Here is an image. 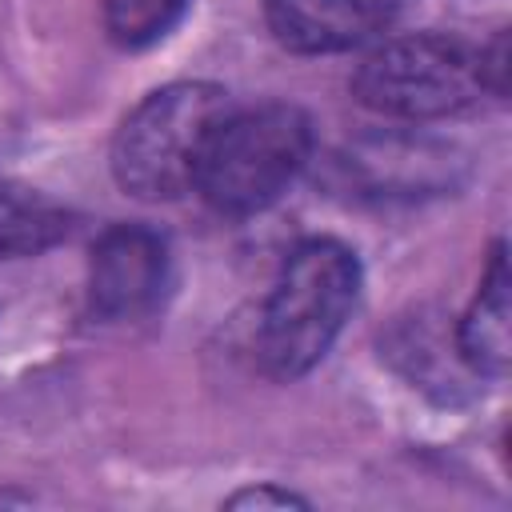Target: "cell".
Here are the masks:
<instances>
[{
    "instance_id": "obj_2",
    "label": "cell",
    "mask_w": 512,
    "mask_h": 512,
    "mask_svg": "<svg viewBox=\"0 0 512 512\" xmlns=\"http://www.w3.org/2000/svg\"><path fill=\"white\" fill-rule=\"evenodd\" d=\"M228 112V92L204 80H180L144 96L112 140L120 188L140 200H176L196 188L208 144Z\"/></svg>"
},
{
    "instance_id": "obj_3",
    "label": "cell",
    "mask_w": 512,
    "mask_h": 512,
    "mask_svg": "<svg viewBox=\"0 0 512 512\" xmlns=\"http://www.w3.org/2000/svg\"><path fill=\"white\" fill-rule=\"evenodd\" d=\"M312 124L292 104L228 112L200 164V196L228 216L268 208L308 164Z\"/></svg>"
},
{
    "instance_id": "obj_7",
    "label": "cell",
    "mask_w": 512,
    "mask_h": 512,
    "mask_svg": "<svg viewBox=\"0 0 512 512\" xmlns=\"http://www.w3.org/2000/svg\"><path fill=\"white\" fill-rule=\"evenodd\" d=\"M508 260H504V244L492 248L488 268L480 276V292L468 304L464 320H460V356L468 368H476L480 376H504L508 360H512V328H508Z\"/></svg>"
},
{
    "instance_id": "obj_5",
    "label": "cell",
    "mask_w": 512,
    "mask_h": 512,
    "mask_svg": "<svg viewBox=\"0 0 512 512\" xmlns=\"http://www.w3.org/2000/svg\"><path fill=\"white\" fill-rule=\"evenodd\" d=\"M168 284V248L144 224H116L92 244L88 296L108 320L148 312Z\"/></svg>"
},
{
    "instance_id": "obj_4",
    "label": "cell",
    "mask_w": 512,
    "mask_h": 512,
    "mask_svg": "<svg viewBox=\"0 0 512 512\" xmlns=\"http://www.w3.org/2000/svg\"><path fill=\"white\" fill-rule=\"evenodd\" d=\"M480 88V48L440 32L388 40L352 76L364 108L400 120L452 116L468 108Z\"/></svg>"
},
{
    "instance_id": "obj_9",
    "label": "cell",
    "mask_w": 512,
    "mask_h": 512,
    "mask_svg": "<svg viewBox=\"0 0 512 512\" xmlns=\"http://www.w3.org/2000/svg\"><path fill=\"white\" fill-rule=\"evenodd\" d=\"M188 0H100L104 28L120 48H148L172 32Z\"/></svg>"
},
{
    "instance_id": "obj_10",
    "label": "cell",
    "mask_w": 512,
    "mask_h": 512,
    "mask_svg": "<svg viewBox=\"0 0 512 512\" xmlns=\"http://www.w3.org/2000/svg\"><path fill=\"white\" fill-rule=\"evenodd\" d=\"M232 508H244V504H280V508H288V504H304V500H296L292 492H276V488H248V492H240V496H232L228 500Z\"/></svg>"
},
{
    "instance_id": "obj_6",
    "label": "cell",
    "mask_w": 512,
    "mask_h": 512,
    "mask_svg": "<svg viewBox=\"0 0 512 512\" xmlns=\"http://www.w3.org/2000/svg\"><path fill=\"white\" fill-rule=\"evenodd\" d=\"M396 0H264L272 36L292 52H344L376 36Z\"/></svg>"
},
{
    "instance_id": "obj_1",
    "label": "cell",
    "mask_w": 512,
    "mask_h": 512,
    "mask_svg": "<svg viewBox=\"0 0 512 512\" xmlns=\"http://www.w3.org/2000/svg\"><path fill=\"white\" fill-rule=\"evenodd\" d=\"M360 292V264L340 240L316 236L296 244L264 300L256 352L280 380L304 376L344 328Z\"/></svg>"
},
{
    "instance_id": "obj_8",
    "label": "cell",
    "mask_w": 512,
    "mask_h": 512,
    "mask_svg": "<svg viewBox=\"0 0 512 512\" xmlns=\"http://www.w3.org/2000/svg\"><path fill=\"white\" fill-rule=\"evenodd\" d=\"M68 236V212L16 180H0V256H36Z\"/></svg>"
}]
</instances>
